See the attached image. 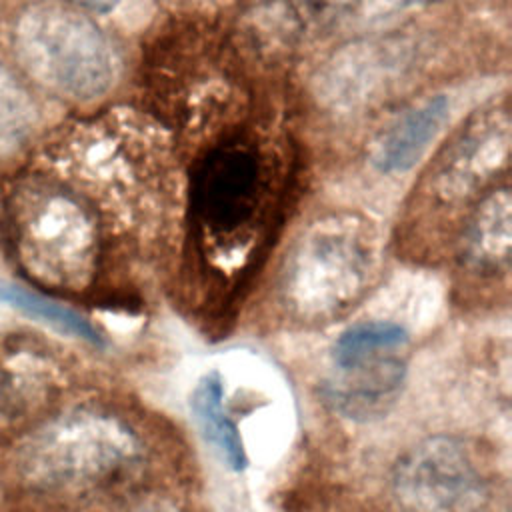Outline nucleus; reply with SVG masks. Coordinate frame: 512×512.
<instances>
[{
	"label": "nucleus",
	"mask_w": 512,
	"mask_h": 512,
	"mask_svg": "<svg viewBox=\"0 0 512 512\" xmlns=\"http://www.w3.org/2000/svg\"><path fill=\"white\" fill-rule=\"evenodd\" d=\"M8 238L16 262L40 286L78 292L96 272V212L60 184L32 182L14 192L8 204Z\"/></svg>",
	"instance_id": "nucleus-1"
},
{
	"label": "nucleus",
	"mask_w": 512,
	"mask_h": 512,
	"mask_svg": "<svg viewBox=\"0 0 512 512\" xmlns=\"http://www.w3.org/2000/svg\"><path fill=\"white\" fill-rule=\"evenodd\" d=\"M374 238L366 222L332 214L308 228L282 270L284 304L306 320H324L350 308L370 284Z\"/></svg>",
	"instance_id": "nucleus-2"
},
{
	"label": "nucleus",
	"mask_w": 512,
	"mask_h": 512,
	"mask_svg": "<svg viewBox=\"0 0 512 512\" xmlns=\"http://www.w3.org/2000/svg\"><path fill=\"white\" fill-rule=\"evenodd\" d=\"M18 62L44 88L92 100L114 82V52L104 32L82 12L42 2L20 12L12 30Z\"/></svg>",
	"instance_id": "nucleus-3"
},
{
	"label": "nucleus",
	"mask_w": 512,
	"mask_h": 512,
	"mask_svg": "<svg viewBox=\"0 0 512 512\" xmlns=\"http://www.w3.org/2000/svg\"><path fill=\"white\" fill-rule=\"evenodd\" d=\"M132 452L130 432L112 416L70 410L32 428L20 444L18 468L40 488L82 486L116 470Z\"/></svg>",
	"instance_id": "nucleus-4"
},
{
	"label": "nucleus",
	"mask_w": 512,
	"mask_h": 512,
	"mask_svg": "<svg viewBox=\"0 0 512 512\" xmlns=\"http://www.w3.org/2000/svg\"><path fill=\"white\" fill-rule=\"evenodd\" d=\"M264 166L254 148L228 142L200 164L192 184L194 220L206 240L234 250L256 238L266 206Z\"/></svg>",
	"instance_id": "nucleus-5"
},
{
	"label": "nucleus",
	"mask_w": 512,
	"mask_h": 512,
	"mask_svg": "<svg viewBox=\"0 0 512 512\" xmlns=\"http://www.w3.org/2000/svg\"><path fill=\"white\" fill-rule=\"evenodd\" d=\"M484 492L470 454L454 440H428L396 474V494L408 512H468Z\"/></svg>",
	"instance_id": "nucleus-6"
},
{
	"label": "nucleus",
	"mask_w": 512,
	"mask_h": 512,
	"mask_svg": "<svg viewBox=\"0 0 512 512\" xmlns=\"http://www.w3.org/2000/svg\"><path fill=\"white\" fill-rule=\"evenodd\" d=\"M510 118L494 106L474 114L446 146L432 172L434 192L442 200H460L478 192L508 162Z\"/></svg>",
	"instance_id": "nucleus-7"
},
{
	"label": "nucleus",
	"mask_w": 512,
	"mask_h": 512,
	"mask_svg": "<svg viewBox=\"0 0 512 512\" xmlns=\"http://www.w3.org/2000/svg\"><path fill=\"white\" fill-rule=\"evenodd\" d=\"M400 42H358L342 48L320 76V92L336 106H354L376 96L404 66Z\"/></svg>",
	"instance_id": "nucleus-8"
},
{
	"label": "nucleus",
	"mask_w": 512,
	"mask_h": 512,
	"mask_svg": "<svg viewBox=\"0 0 512 512\" xmlns=\"http://www.w3.org/2000/svg\"><path fill=\"white\" fill-rule=\"evenodd\" d=\"M450 116V100L430 96L402 112L372 142L370 160L384 174L410 170Z\"/></svg>",
	"instance_id": "nucleus-9"
},
{
	"label": "nucleus",
	"mask_w": 512,
	"mask_h": 512,
	"mask_svg": "<svg viewBox=\"0 0 512 512\" xmlns=\"http://www.w3.org/2000/svg\"><path fill=\"white\" fill-rule=\"evenodd\" d=\"M510 192L498 188L484 196L472 212L464 238V262L476 272H498L510 258Z\"/></svg>",
	"instance_id": "nucleus-10"
},
{
	"label": "nucleus",
	"mask_w": 512,
	"mask_h": 512,
	"mask_svg": "<svg viewBox=\"0 0 512 512\" xmlns=\"http://www.w3.org/2000/svg\"><path fill=\"white\" fill-rule=\"evenodd\" d=\"M42 362L16 346L0 348V426H12L28 418L48 396Z\"/></svg>",
	"instance_id": "nucleus-11"
},
{
	"label": "nucleus",
	"mask_w": 512,
	"mask_h": 512,
	"mask_svg": "<svg viewBox=\"0 0 512 512\" xmlns=\"http://www.w3.org/2000/svg\"><path fill=\"white\" fill-rule=\"evenodd\" d=\"M224 390L220 374L210 372L200 378L192 392V410L196 422L206 436V440L220 452L232 470H242L246 466V450L234 420L224 408Z\"/></svg>",
	"instance_id": "nucleus-12"
},
{
	"label": "nucleus",
	"mask_w": 512,
	"mask_h": 512,
	"mask_svg": "<svg viewBox=\"0 0 512 512\" xmlns=\"http://www.w3.org/2000/svg\"><path fill=\"white\" fill-rule=\"evenodd\" d=\"M0 302L10 304L12 308H16L36 320H42L44 324H48L64 334L76 336V338L96 344V346L102 344V336L98 334V330L80 312L56 302L54 298H50L42 292L26 288L18 282L0 280Z\"/></svg>",
	"instance_id": "nucleus-13"
},
{
	"label": "nucleus",
	"mask_w": 512,
	"mask_h": 512,
	"mask_svg": "<svg viewBox=\"0 0 512 512\" xmlns=\"http://www.w3.org/2000/svg\"><path fill=\"white\" fill-rule=\"evenodd\" d=\"M36 104L24 84L0 64V154L18 150L34 130Z\"/></svg>",
	"instance_id": "nucleus-14"
},
{
	"label": "nucleus",
	"mask_w": 512,
	"mask_h": 512,
	"mask_svg": "<svg viewBox=\"0 0 512 512\" xmlns=\"http://www.w3.org/2000/svg\"><path fill=\"white\" fill-rule=\"evenodd\" d=\"M408 336L402 326L394 322H360L344 330L332 348L334 366L354 360L364 354L404 350Z\"/></svg>",
	"instance_id": "nucleus-15"
},
{
	"label": "nucleus",
	"mask_w": 512,
	"mask_h": 512,
	"mask_svg": "<svg viewBox=\"0 0 512 512\" xmlns=\"http://www.w3.org/2000/svg\"><path fill=\"white\" fill-rule=\"evenodd\" d=\"M350 0H300V8L306 10V18L312 22H326L338 16Z\"/></svg>",
	"instance_id": "nucleus-16"
},
{
	"label": "nucleus",
	"mask_w": 512,
	"mask_h": 512,
	"mask_svg": "<svg viewBox=\"0 0 512 512\" xmlns=\"http://www.w3.org/2000/svg\"><path fill=\"white\" fill-rule=\"evenodd\" d=\"M412 2L414 0H366V12L384 18V14H392Z\"/></svg>",
	"instance_id": "nucleus-17"
},
{
	"label": "nucleus",
	"mask_w": 512,
	"mask_h": 512,
	"mask_svg": "<svg viewBox=\"0 0 512 512\" xmlns=\"http://www.w3.org/2000/svg\"><path fill=\"white\" fill-rule=\"evenodd\" d=\"M66 2H70V4L76 6V8L88 10V12L104 14V12H110L120 0H66Z\"/></svg>",
	"instance_id": "nucleus-18"
}]
</instances>
